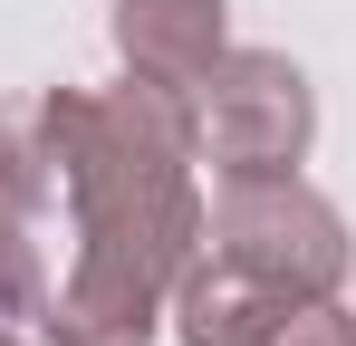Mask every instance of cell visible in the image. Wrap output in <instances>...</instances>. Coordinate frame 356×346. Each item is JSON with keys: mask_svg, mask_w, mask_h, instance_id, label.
Returning <instances> with one entry per match:
<instances>
[{"mask_svg": "<svg viewBox=\"0 0 356 346\" xmlns=\"http://www.w3.org/2000/svg\"><path fill=\"white\" fill-rule=\"evenodd\" d=\"M49 125H58V173H67V212H77L87 250L39 327L58 346H145L174 279L202 250L193 97H164L145 77L116 97L49 87Z\"/></svg>", "mask_w": 356, "mask_h": 346, "instance_id": "1", "label": "cell"}, {"mask_svg": "<svg viewBox=\"0 0 356 346\" xmlns=\"http://www.w3.org/2000/svg\"><path fill=\"white\" fill-rule=\"evenodd\" d=\"M212 260L250 279L260 298L298 308L347 279V222L298 173H241V183H222V212H212Z\"/></svg>", "mask_w": 356, "mask_h": 346, "instance_id": "2", "label": "cell"}, {"mask_svg": "<svg viewBox=\"0 0 356 346\" xmlns=\"http://www.w3.org/2000/svg\"><path fill=\"white\" fill-rule=\"evenodd\" d=\"M318 135L308 77L270 49H222L212 77L193 87V164H222V183L241 173H289Z\"/></svg>", "mask_w": 356, "mask_h": 346, "instance_id": "3", "label": "cell"}, {"mask_svg": "<svg viewBox=\"0 0 356 346\" xmlns=\"http://www.w3.org/2000/svg\"><path fill=\"white\" fill-rule=\"evenodd\" d=\"M116 49L145 87L193 97L222 58V0H116Z\"/></svg>", "mask_w": 356, "mask_h": 346, "instance_id": "4", "label": "cell"}, {"mask_svg": "<svg viewBox=\"0 0 356 346\" xmlns=\"http://www.w3.org/2000/svg\"><path fill=\"white\" fill-rule=\"evenodd\" d=\"M58 192H67V173H58L49 97H10V106H0V202L29 222V212H49Z\"/></svg>", "mask_w": 356, "mask_h": 346, "instance_id": "5", "label": "cell"}, {"mask_svg": "<svg viewBox=\"0 0 356 346\" xmlns=\"http://www.w3.org/2000/svg\"><path fill=\"white\" fill-rule=\"evenodd\" d=\"M0 318H49L39 250H29V231H19V212H10V202H0Z\"/></svg>", "mask_w": 356, "mask_h": 346, "instance_id": "6", "label": "cell"}, {"mask_svg": "<svg viewBox=\"0 0 356 346\" xmlns=\"http://www.w3.org/2000/svg\"><path fill=\"white\" fill-rule=\"evenodd\" d=\"M260 346H356V318L337 308V298H298L289 318H270Z\"/></svg>", "mask_w": 356, "mask_h": 346, "instance_id": "7", "label": "cell"}, {"mask_svg": "<svg viewBox=\"0 0 356 346\" xmlns=\"http://www.w3.org/2000/svg\"><path fill=\"white\" fill-rule=\"evenodd\" d=\"M0 346H19V337H10V327H0Z\"/></svg>", "mask_w": 356, "mask_h": 346, "instance_id": "8", "label": "cell"}]
</instances>
